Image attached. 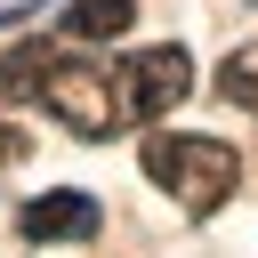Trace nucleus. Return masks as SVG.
Here are the masks:
<instances>
[{
	"mask_svg": "<svg viewBox=\"0 0 258 258\" xmlns=\"http://www.w3.org/2000/svg\"><path fill=\"white\" fill-rule=\"evenodd\" d=\"M145 177H153L185 218H210V210L242 185V153L218 145V137H169V129H153V137H145Z\"/></svg>",
	"mask_w": 258,
	"mask_h": 258,
	"instance_id": "1",
	"label": "nucleus"
},
{
	"mask_svg": "<svg viewBox=\"0 0 258 258\" xmlns=\"http://www.w3.org/2000/svg\"><path fill=\"white\" fill-rule=\"evenodd\" d=\"M40 105L73 137H121V121H129V89H113L97 56H56L48 81H40Z\"/></svg>",
	"mask_w": 258,
	"mask_h": 258,
	"instance_id": "2",
	"label": "nucleus"
},
{
	"mask_svg": "<svg viewBox=\"0 0 258 258\" xmlns=\"http://www.w3.org/2000/svg\"><path fill=\"white\" fill-rule=\"evenodd\" d=\"M185 97H194V64H185L177 40H153V48L129 56V113H137V121H161V113L185 105Z\"/></svg>",
	"mask_w": 258,
	"mask_h": 258,
	"instance_id": "3",
	"label": "nucleus"
},
{
	"mask_svg": "<svg viewBox=\"0 0 258 258\" xmlns=\"http://www.w3.org/2000/svg\"><path fill=\"white\" fill-rule=\"evenodd\" d=\"M16 226H24V242H40V250H48V242H89V234H97V202H89L81 185H56V194L24 202Z\"/></svg>",
	"mask_w": 258,
	"mask_h": 258,
	"instance_id": "4",
	"label": "nucleus"
},
{
	"mask_svg": "<svg viewBox=\"0 0 258 258\" xmlns=\"http://www.w3.org/2000/svg\"><path fill=\"white\" fill-rule=\"evenodd\" d=\"M48 64H56L48 40H16V48H0V105H8V97H40Z\"/></svg>",
	"mask_w": 258,
	"mask_h": 258,
	"instance_id": "5",
	"label": "nucleus"
},
{
	"mask_svg": "<svg viewBox=\"0 0 258 258\" xmlns=\"http://www.w3.org/2000/svg\"><path fill=\"white\" fill-rule=\"evenodd\" d=\"M137 24V0H73L64 8V32L73 40H121Z\"/></svg>",
	"mask_w": 258,
	"mask_h": 258,
	"instance_id": "6",
	"label": "nucleus"
},
{
	"mask_svg": "<svg viewBox=\"0 0 258 258\" xmlns=\"http://www.w3.org/2000/svg\"><path fill=\"white\" fill-rule=\"evenodd\" d=\"M218 97L242 105V113H258V40L226 48V64H218Z\"/></svg>",
	"mask_w": 258,
	"mask_h": 258,
	"instance_id": "7",
	"label": "nucleus"
},
{
	"mask_svg": "<svg viewBox=\"0 0 258 258\" xmlns=\"http://www.w3.org/2000/svg\"><path fill=\"white\" fill-rule=\"evenodd\" d=\"M24 153H32V137H24V129H8V121H0V161H24Z\"/></svg>",
	"mask_w": 258,
	"mask_h": 258,
	"instance_id": "8",
	"label": "nucleus"
},
{
	"mask_svg": "<svg viewBox=\"0 0 258 258\" xmlns=\"http://www.w3.org/2000/svg\"><path fill=\"white\" fill-rule=\"evenodd\" d=\"M250 8H258V0H250Z\"/></svg>",
	"mask_w": 258,
	"mask_h": 258,
	"instance_id": "9",
	"label": "nucleus"
}]
</instances>
